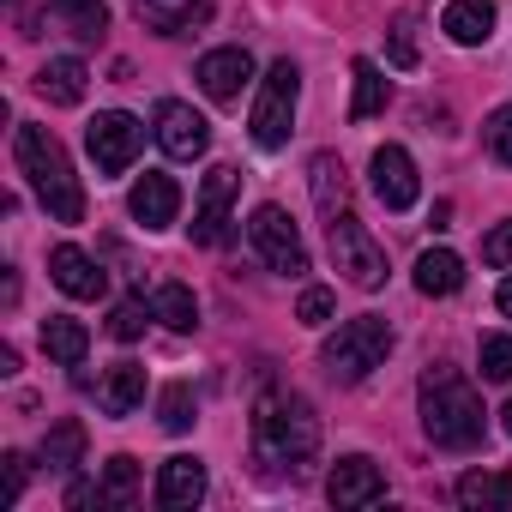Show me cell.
Wrapping results in <instances>:
<instances>
[{
    "label": "cell",
    "instance_id": "cell-18",
    "mask_svg": "<svg viewBox=\"0 0 512 512\" xmlns=\"http://www.w3.org/2000/svg\"><path fill=\"white\" fill-rule=\"evenodd\" d=\"M85 85H91V73H85L79 55H55V61L37 73V91H43L55 109H79V103H85Z\"/></svg>",
    "mask_w": 512,
    "mask_h": 512
},
{
    "label": "cell",
    "instance_id": "cell-30",
    "mask_svg": "<svg viewBox=\"0 0 512 512\" xmlns=\"http://www.w3.org/2000/svg\"><path fill=\"white\" fill-rule=\"evenodd\" d=\"M476 362H482V380L506 386V380H512V338H506V332H488V338L476 344Z\"/></svg>",
    "mask_w": 512,
    "mask_h": 512
},
{
    "label": "cell",
    "instance_id": "cell-27",
    "mask_svg": "<svg viewBox=\"0 0 512 512\" xmlns=\"http://www.w3.org/2000/svg\"><path fill=\"white\" fill-rule=\"evenodd\" d=\"M151 308H157V320H163L169 332H193V326H199V302H193L187 284H163V290L151 296Z\"/></svg>",
    "mask_w": 512,
    "mask_h": 512
},
{
    "label": "cell",
    "instance_id": "cell-28",
    "mask_svg": "<svg viewBox=\"0 0 512 512\" xmlns=\"http://www.w3.org/2000/svg\"><path fill=\"white\" fill-rule=\"evenodd\" d=\"M157 422H163L169 434H187V428L199 422V398H193V386H163V398H157Z\"/></svg>",
    "mask_w": 512,
    "mask_h": 512
},
{
    "label": "cell",
    "instance_id": "cell-12",
    "mask_svg": "<svg viewBox=\"0 0 512 512\" xmlns=\"http://www.w3.org/2000/svg\"><path fill=\"white\" fill-rule=\"evenodd\" d=\"M326 494H332V506H344V512H356V506H374V500H386V470L374 464V458H338L332 464V476H326Z\"/></svg>",
    "mask_w": 512,
    "mask_h": 512
},
{
    "label": "cell",
    "instance_id": "cell-19",
    "mask_svg": "<svg viewBox=\"0 0 512 512\" xmlns=\"http://www.w3.org/2000/svg\"><path fill=\"white\" fill-rule=\"evenodd\" d=\"M97 404H103V416H133L145 404V368L139 362H115L103 374V386H97Z\"/></svg>",
    "mask_w": 512,
    "mask_h": 512
},
{
    "label": "cell",
    "instance_id": "cell-23",
    "mask_svg": "<svg viewBox=\"0 0 512 512\" xmlns=\"http://www.w3.org/2000/svg\"><path fill=\"white\" fill-rule=\"evenodd\" d=\"M308 187H314V205H320L326 217L350 205V181H344V163H338L332 151H320V157L308 163Z\"/></svg>",
    "mask_w": 512,
    "mask_h": 512
},
{
    "label": "cell",
    "instance_id": "cell-32",
    "mask_svg": "<svg viewBox=\"0 0 512 512\" xmlns=\"http://www.w3.org/2000/svg\"><path fill=\"white\" fill-rule=\"evenodd\" d=\"M482 145L494 163H512V103H500L488 121H482Z\"/></svg>",
    "mask_w": 512,
    "mask_h": 512
},
{
    "label": "cell",
    "instance_id": "cell-40",
    "mask_svg": "<svg viewBox=\"0 0 512 512\" xmlns=\"http://www.w3.org/2000/svg\"><path fill=\"white\" fill-rule=\"evenodd\" d=\"M500 422H506V434H512V398H506V410H500Z\"/></svg>",
    "mask_w": 512,
    "mask_h": 512
},
{
    "label": "cell",
    "instance_id": "cell-17",
    "mask_svg": "<svg viewBox=\"0 0 512 512\" xmlns=\"http://www.w3.org/2000/svg\"><path fill=\"white\" fill-rule=\"evenodd\" d=\"M440 31H446L458 49H476V43H488V37H494V0H446Z\"/></svg>",
    "mask_w": 512,
    "mask_h": 512
},
{
    "label": "cell",
    "instance_id": "cell-29",
    "mask_svg": "<svg viewBox=\"0 0 512 512\" xmlns=\"http://www.w3.org/2000/svg\"><path fill=\"white\" fill-rule=\"evenodd\" d=\"M103 494H109V506H127V500L139 494V458L115 452V458L103 464Z\"/></svg>",
    "mask_w": 512,
    "mask_h": 512
},
{
    "label": "cell",
    "instance_id": "cell-2",
    "mask_svg": "<svg viewBox=\"0 0 512 512\" xmlns=\"http://www.w3.org/2000/svg\"><path fill=\"white\" fill-rule=\"evenodd\" d=\"M253 452L272 470H302L320 452V416L296 392H266L253 404Z\"/></svg>",
    "mask_w": 512,
    "mask_h": 512
},
{
    "label": "cell",
    "instance_id": "cell-24",
    "mask_svg": "<svg viewBox=\"0 0 512 512\" xmlns=\"http://www.w3.org/2000/svg\"><path fill=\"white\" fill-rule=\"evenodd\" d=\"M139 19H145L157 37H187V31H199V25H211V0H193V7H175V13H163L157 0H139Z\"/></svg>",
    "mask_w": 512,
    "mask_h": 512
},
{
    "label": "cell",
    "instance_id": "cell-15",
    "mask_svg": "<svg viewBox=\"0 0 512 512\" xmlns=\"http://www.w3.org/2000/svg\"><path fill=\"white\" fill-rule=\"evenodd\" d=\"M193 79H199V91H205L211 103H235L241 85L253 79V55H247V49H211Z\"/></svg>",
    "mask_w": 512,
    "mask_h": 512
},
{
    "label": "cell",
    "instance_id": "cell-31",
    "mask_svg": "<svg viewBox=\"0 0 512 512\" xmlns=\"http://www.w3.org/2000/svg\"><path fill=\"white\" fill-rule=\"evenodd\" d=\"M145 320H157V308H151L145 296H127V302H121V308L109 314V332H115L121 344H133V338L145 332Z\"/></svg>",
    "mask_w": 512,
    "mask_h": 512
},
{
    "label": "cell",
    "instance_id": "cell-25",
    "mask_svg": "<svg viewBox=\"0 0 512 512\" xmlns=\"http://www.w3.org/2000/svg\"><path fill=\"white\" fill-rule=\"evenodd\" d=\"M350 79H356V97H350V121H374V115H386V73L362 55L356 67H350Z\"/></svg>",
    "mask_w": 512,
    "mask_h": 512
},
{
    "label": "cell",
    "instance_id": "cell-3",
    "mask_svg": "<svg viewBox=\"0 0 512 512\" xmlns=\"http://www.w3.org/2000/svg\"><path fill=\"white\" fill-rule=\"evenodd\" d=\"M416 398H422V434L434 446H446V452L482 446V398H476V386L464 374L428 368L422 386H416Z\"/></svg>",
    "mask_w": 512,
    "mask_h": 512
},
{
    "label": "cell",
    "instance_id": "cell-13",
    "mask_svg": "<svg viewBox=\"0 0 512 512\" xmlns=\"http://www.w3.org/2000/svg\"><path fill=\"white\" fill-rule=\"evenodd\" d=\"M49 278H55L73 302H97V296L109 290V272L91 260L85 247H73V241H61V247L49 253Z\"/></svg>",
    "mask_w": 512,
    "mask_h": 512
},
{
    "label": "cell",
    "instance_id": "cell-8",
    "mask_svg": "<svg viewBox=\"0 0 512 512\" xmlns=\"http://www.w3.org/2000/svg\"><path fill=\"white\" fill-rule=\"evenodd\" d=\"M139 145H145V127H139L127 109H103V115L85 127V151H91L97 175H127L133 157H139Z\"/></svg>",
    "mask_w": 512,
    "mask_h": 512
},
{
    "label": "cell",
    "instance_id": "cell-37",
    "mask_svg": "<svg viewBox=\"0 0 512 512\" xmlns=\"http://www.w3.org/2000/svg\"><path fill=\"white\" fill-rule=\"evenodd\" d=\"M386 55H392V67H416V31H410V19L392 25V49Z\"/></svg>",
    "mask_w": 512,
    "mask_h": 512
},
{
    "label": "cell",
    "instance_id": "cell-35",
    "mask_svg": "<svg viewBox=\"0 0 512 512\" xmlns=\"http://www.w3.org/2000/svg\"><path fill=\"white\" fill-rule=\"evenodd\" d=\"M482 260H488V266H512V217L488 229V241H482Z\"/></svg>",
    "mask_w": 512,
    "mask_h": 512
},
{
    "label": "cell",
    "instance_id": "cell-26",
    "mask_svg": "<svg viewBox=\"0 0 512 512\" xmlns=\"http://www.w3.org/2000/svg\"><path fill=\"white\" fill-rule=\"evenodd\" d=\"M43 464L49 470H79L85 464V422H55L49 434H43Z\"/></svg>",
    "mask_w": 512,
    "mask_h": 512
},
{
    "label": "cell",
    "instance_id": "cell-16",
    "mask_svg": "<svg viewBox=\"0 0 512 512\" xmlns=\"http://www.w3.org/2000/svg\"><path fill=\"white\" fill-rule=\"evenodd\" d=\"M199 500H205V464H199L193 452L163 458V470H157V506H163V512H187V506H199Z\"/></svg>",
    "mask_w": 512,
    "mask_h": 512
},
{
    "label": "cell",
    "instance_id": "cell-34",
    "mask_svg": "<svg viewBox=\"0 0 512 512\" xmlns=\"http://www.w3.org/2000/svg\"><path fill=\"white\" fill-rule=\"evenodd\" d=\"M296 320H302V326H326V320H332V290H302Z\"/></svg>",
    "mask_w": 512,
    "mask_h": 512
},
{
    "label": "cell",
    "instance_id": "cell-22",
    "mask_svg": "<svg viewBox=\"0 0 512 512\" xmlns=\"http://www.w3.org/2000/svg\"><path fill=\"white\" fill-rule=\"evenodd\" d=\"M49 19H55V25H67L73 37L97 43V37L109 31V0H49Z\"/></svg>",
    "mask_w": 512,
    "mask_h": 512
},
{
    "label": "cell",
    "instance_id": "cell-20",
    "mask_svg": "<svg viewBox=\"0 0 512 512\" xmlns=\"http://www.w3.org/2000/svg\"><path fill=\"white\" fill-rule=\"evenodd\" d=\"M416 290L422 296H458L464 290V260L452 247H428L416 260Z\"/></svg>",
    "mask_w": 512,
    "mask_h": 512
},
{
    "label": "cell",
    "instance_id": "cell-6",
    "mask_svg": "<svg viewBox=\"0 0 512 512\" xmlns=\"http://www.w3.org/2000/svg\"><path fill=\"white\" fill-rule=\"evenodd\" d=\"M326 241H332V266L356 284V290H380L386 284V247L362 229V217L344 205L326 217Z\"/></svg>",
    "mask_w": 512,
    "mask_h": 512
},
{
    "label": "cell",
    "instance_id": "cell-9",
    "mask_svg": "<svg viewBox=\"0 0 512 512\" xmlns=\"http://www.w3.org/2000/svg\"><path fill=\"white\" fill-rule=\"evenodd\" d=\"M151 133H157L163 157H175V163H193V157H205V145H211L205 115H199L193 103H181V97H163V103L151 109Z\"/></svg>",
    "mask_w": 512,
    "mask_h": 512
},
{
    "label": "cell",
    "instance_id": "cell-7",
    "mask_svg": "<svg viewBox=\"0 0 512 512\" xmlns=\"http://www.w3.org/2000/svg\"><path fill=\"white\" fill-rule=\"evenodd\" d=\"M247 241H253V253H260L272 272H284V278L308 272V241H302V229H296V217L284 205H260V211H253L247 217Z\"/></svg>",
    "mask_w": 512,
    "mask_h": 512
},
{
    "label": "cell",
    "instance_id": "cell-10",
    "mask_svg": "<svg viewBox=\"0 0 512 512\" xmlns=\"http://www.w3.org/2000/svg\"><path fill=\"white\" fill-rule=\"evenodd\" d=\"M235 193H241V169L217 163V169L205 175V187H199V205H193V241H199V247H223V241H229Z\"/></svg>",
    "mask_w": 512,
    "mask_h": 512
},
{
    "label": "cell",
    "instance_id": "cell-33",
    "mask_svg": "<svg viewBox=\"0 0 512 512\" xmlns=\"http://www.w3.org/2000/svg\"><path fill=\"white\" fill-rule=\"evenodd\" d=\"M458 506H470V512H488V506H494V476H482V470L458 476Z\"/></svg>",
    "mask_w": 512,
    "mask_h": 512
},
{
    "label": "cell",
    "instance_id": "cell-14",
    "mask_svg": "<svg viewBox=\"0 0 512 512\" xmlns=\"http://www.w3.org/2000/svg\"><path fill=\"white\" fill-rule=\"evenodd\" d=\"M127 211H133L145 229H169V223H175V211H181V187H175V175L145 169V175L133 181V193H127Z\"/></svg>",
    "mask_w": 512,
    "mask_h": 512
},
{
    "label": "cell",
    "instance_id": "cell-39",
    "mask_svg": "<svg viewBox=\"0 0 512 512\" xmlns=\"http://www.w3.org/2000/svg\"><path fill=\"white\" fill-rule=\"evenodd\" d=\"M494 302H500V314H506V320H512V278H506V284H500V290H494Z\"/></svg>",
    "mask_w": 512,
    "mask_h": 512
},
{
    "label": "cell",
    "instance_id": "cell-4",
    "mask_svg": "<svg viewBox=\"0 0 512 512\" xmlns=\"http://www.w3.org/2000/svg\"><path fill=\"white\" fill-rule=\"evenodd\" d=\"M386 356H392V326H386L380 314H356V320H344V326L320 344V368H326L332 380H344V386L368 380Z\"/></svg>",
    "mask_w": 512,
    "mask_h": 512
},
{
    "label": "cell",
    "instance_id": "cell-36",
    "mask_svg": "<svg viewBox=\"0 0 512 512\" xmlns=\"http://www.w3.org/2000/svg\"><path fill=\"white\" fill-rule=\"evenodd\" d=\"M0 464H7V488H0V500H19L25 494V482H31V464H25V452H7V458H0Z\"/></svg>",
    "mask_w": 512,
    "mask_h": 512
},
{
    "label": "cell",
    "instance_id": "cell-21",
    "mask_svg": "<svg viewBox=\"0 0 512 512\" xmlns=\"http://www.w3.org/2000/svg\"><path fill=\"white\" fill-rule=\"evenodd\" d=\"M43 350H49L61 368H79V362H85V350H91L85 320H73V314H49V320H43Z\"/></svg>",
    "mask_w": 512,
    "mask_h": 512
},
{
    "label": "cell",
    "instance_id": "cell-1",
    "mask_svg": "<svg viewBox=\"0 0 512 512\" xmlns=\"http://www.w3.org/2000/svg\"><path fill=\"white\" fill-rule=\"evenodd\" d=\"M13 157H19L31 193L43 199V211H49L55 223H85V187H79V175H73L67 145H61L49 127L25 121V127L13 133Z\"/></svg>",
    "mask_w": 512,
    "mask_h": 512
},
{
    "label": "cell",
    "instance_id": "cell-38",
    "mask_svg": "<svg viewBox=\"0 0 512 512\" xmlns=\"http://www.w3.org/2000/svg\"><path fill=\"white\" fill-rule=\"evenodd\" d=\"M494 506H500V512H512V470H506V476H494Z\"/></svg>",
    "mask_w": 512,
    "mask_h": 512
},
{
    "label": "cell",
    "instance_id": "cell-5",
    "mask_svg": "<svg viewBox=\"0 0 512 512\" xmlns=\"http://www.w3.org/2000/svg\"><path fill=\"white\" fill-rule=\"evenodd\" d=\"M296 103H302V73L296 61H272L266 79H260V97H253V145L260 151H284L290 145V127H296Z\"/></svg>",
    "mask_w": 512,
    "mask_h": 512
},
{
    "label": "cell",
    "instance_id": "cell-11",
    "mask_svg": "<svg viewBox=\"0 0 512 512\" xmlns=\"http://www.w3.org/2000/svg\"><path fill=\"white\" fill-rule=\"evenodd\" d=\"M368 175H374V193H380L386 211H410L422 199V175H416V163H410L404 145H380L374 163H368Z\"/></svg>",
    "mask_w": 512,
    "mask_h": 512
}]
</instances>
